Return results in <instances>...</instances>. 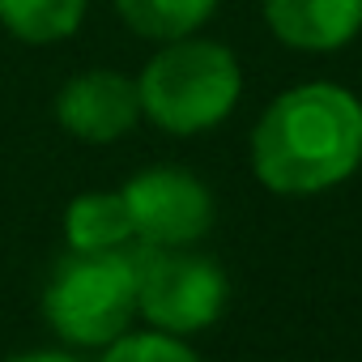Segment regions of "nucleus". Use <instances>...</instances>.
Returning <instances> with one entry per match:
<instances>
[{
  "label": "nucleus",
  "mask_w": 362,
  "mask_h": 362,
  "mask_svg": "<svg viewBox=\"0 0 362 362\" xmlns=\"http://www.w3.org/2000/svg\"><path fill=\"white\" fill-rule=\"evenodd\" d=\"M115 9L128 22V30H136L141 39L170 43L197 35L214 18L218 0H115Z\"/></svg>",
  "instance_id": "obj_9"
},
{
  "label": "nucleus",
  "mask_w": 362,
  "mask_h": 362,
  "mask_svg": "<svg viewBox=\"0 0 362 362\" xmlns=\"http://www.w3.org/2000/svg\"><path fill=\"white\" fill-rule=\"evenodd\" d=\"M362 166V103L345 86L307 81L277 94L252 128V170L277 197L328 192Z\"/></svg>",
  "instance_id": "obj_1"
},
{
  "label": "nucleus",
  "mask_w": 362,
  "mask_h": 362,
  "mask_svg": "<svg viewBox=\"0 0 362 362\" xmlns=\"http://www.w3.org/2000/svg\"><path fill=\"white\" fill-rule=\"evenodd\" d=\"M141 115L170 136H197L218 128L239 94L243 73L226 43L214 39H170L136 77Z\"/></svg>",
  "instance_id": "obj_2"
},
{
  "label": "nucleus",
  "mask_w": 362,
  "mask_h": 362,
  "mask_svg": "<svg viewBox=\"0 0 362 362\" xmlns=\"http://www.w3.org/2000/svg\"><path fill=\"white\" fill-rule=\"evenodd\" d=\"M56 119L64 132H73L77 141L90 145H107L119 141L124 132L136 128L141 119V94L136 81L115 73V69H90L64 81V90L56 94Z\"/></svg>",
  "instance_id": "obj_6"
},
{
  "label": "nucleus",
  "mask_w": 362,
  "mask_h": 362,
  "mask_svg": "<svg viewBox=\"0 0 362 362\" xmlns=\"http://www.w3.org/2000/svg\"><path fill=\"white\" fill-rule=\"evenodd\" d=\"M90 0H0V26L22 43H60L69 39Z\"/></svg>",
  "instance_id": "obj_10"
},
{
  "label": "nucleus",
  "mask_w": 362,
  "mask_h": 362,
  "mask_svg": "<svg viewBox=\"0 0 362 362\" xmlns=\"http://www.w3.org/2000/svg\"><path fill=\"white\" fill-rule=\"evenodd\" d=\"M43 320L81 349H107L136 320V260L119 252H73L43 290Z\"/></svg>",
  "instance_id": "obj_3"
},
{
  "label": "nucleus",
  "mask_w": 362,
  "mask_h": 362,
  "mask_svg": "<svg viewBox=\"0 0 362 362\" xmlns=\"http://www.w3.org/2000/svg\"><path fill=\"white\" fill-rule=\"evenodd\" d=\"M5 362H81V358H73L64 349H26V354H13Z\"/></svg>",
  "instance_id": "obj_12"
},
{
  "label": "nucleus",
  "mask_w": 362,
  "mask_h": 362,
  "mask_svg": "<svg viewBox=\"0 0 362 362\" xmlns=\"http://www.w3.org/2000/svg\"><path fill=\"white\" fill-rule=\"evenodd\" d=\"M264 22L294 52H337L362 30V0H264Z\"/></svg>",
  "instance_id": "obj_7"
},
{
  "label": "nucleus",
  "mask_w": 362,
  "mask_h": 362,
  "mask_svg": "<svg viewBox=\"0 0 362 362\" xmlns=\"http://www.w3.org/2000/svg\"><path fill=\"white\" fill-rule=\"evenodd\" d=\"M103 362H201V354L170 332H124L103 349Z\"/></svg>",
  "instance_id": "obj_11"
},
{
  "label": "nucleus",
  "mask_w": 362,
  "mask_h": 362,
  "mask_svg": "<svg viewBox=\"0 0 362 362\" xmlns=\"http://www.w3.org/2000/svg\"><path fill=\"white\" fill-rule=\"evenodd\" d=\"M119 197L132 218V239L145 247H192L218 218L205 179L184 166H149L128 179Z\"/></svg>",
  "instance_id": "obj_5"
},
{
  "label": "nucleus",
  "mask_w": 362,
  "mask_h": 362,
  "mask_svg": "<svg viewBox=\"0 0 362 362\" xmlns=\"http://www.w3.org/2000/svg\"><path fill=\"white\" fill-rule=\"evenodd\" d=\"M64 239L73 252H119L132 243V218L119 192H81L64 209Z\"/></svg>",
  "instance_id": "obj_8"
},
{
  "label": "nucleus",
  "mask_w": 362,
  "mask_h": 362,
  "mask_svg": "<svg viewBox=\"0 0 362 362\" xmlns=\"http://www.w3.org/2000/svg\"><path fill=\"white\" fill-rule=\"evenodd\" d=\"M136 315L170 337H192L222 320L230 277L214 256L192 247H136Z\"/></svg>",
  "instance_id": "obj_4"
}]
</instances>
